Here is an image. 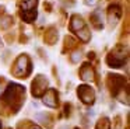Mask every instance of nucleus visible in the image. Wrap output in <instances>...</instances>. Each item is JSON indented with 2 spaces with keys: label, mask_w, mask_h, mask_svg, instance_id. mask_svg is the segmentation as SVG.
<instances>
[{
  "label": "nucleus",
  "mask_w": 130,
  "mask_h": 129,
  "mask_svg": "<svg viewBox=\"0 0 130 129\" xmlns=\"http://www.w3.org/2000/svg\"><path fill=\"white\" fill-rule=\"evenodd\" d=\"M78 95L85 104H92L94 101V91L88 86H80L78 87Z\"/></svg>",
  "instance_id": "1"
},
{
  "label": "nucleus",
  "mask_w": 130,
  "mask_h": 129,
  "mask_svg": "<svg viewBox=\"0 0 130 129\" xmlns=\"http://www.w3.org/2000/svg\"><path fill=\"white\" fill-rule=\"evenodd\" d=\"M43 102H45L46 105H49V107H56V94H55L53 90H51L48 94H45Z\"/></svg>",
  "instance_id": "2"
},
{
  "label": "nucleus",
  "mask_w": 130,
  "mask_h": 129,
  "mask_svg": "<svg viewBox=\"0 0 130 129\" xmlns=\"http://www.w3.org/2000/svg\"><path fill=\"white\" fill-rule=\"evenodd\" d=\"M21 17H23L24 21L31 22V21H34L35 17H37V11H35V8L34 10H24L23 14H21Z\"/></svg>",
  "instance_id": "3"
},
{
  "label": "nucleus",
  "mask_w": 130,
  "mask_h": 129,
  "mask_svg": "<svg viewBox=\"0 0 130 129\" xmlns=\"http://www.w3.org/2000/svg\"><path fill=\"white\" fill-rule=\"evenodd\" d=\"M35 6H37V0H23L24 10H34Z\"/></svg>",
  "instance_id": "4"
},
{
  "label": "nucleus",
  "mask_w": 130,
  "mask_h": 129,
  "mask_svg": "<svg viewBox=\"0 0 130 129\" xmlns=\"http://www.w3.org/2000/svg\"><path fill=\"white\" fill-rule=\"evenodd\" d=\"M87 3H88V4H95L96 0H87Z\"/></svg>",
  "instance_id": "5"
},
{
  "label": "nucleus",
  "mask_w": 130,
  "mask_h": 129,
  "mask_svg": "<svg viewBox=\"0 0 130 129\" xmlns=\"http://www.w3.org/2000/svg\"><path fill=\"white\" fill-rule=\"evenodd\" d=\"M32 129H39V128H37V126H34V128H32Z\"/></svg>",
  "instance_id": "6"
},
{
  "label": "nucleus",
  "mask_w": 130,
  "mask_h": 129,
  "mask_svg": "<svg viewBox=\"0 0 130 129\" xmlns=\"http://www.w3.org/2000/svg\"><path fill=\"white\" fill-rule=\"evenodd\" d=\"M0 129H2V122H0Z\"/></svg>",
  "instance_id": "7"
}]
</instances>
